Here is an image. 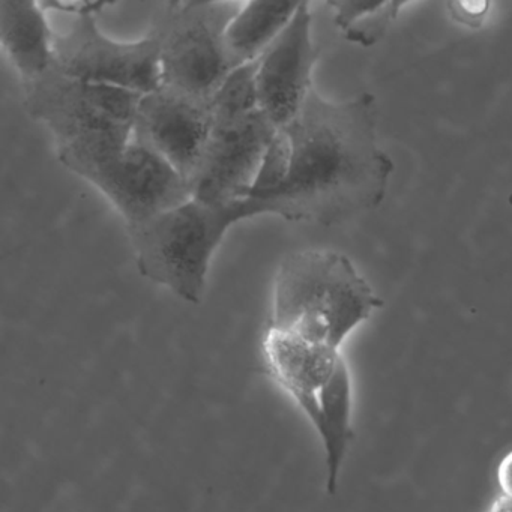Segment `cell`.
Wrapping results in <instances>:
<instances>
[{"label": "cell", "mask_w": 512, "mask_h": 512, "mask_svg": "<svg viewBox=\"0 0 512 512\" xmlns=\"http://www.w3.org/2000/svg\"><path fill=\"white\" fill-rule=\"evenodd\" d=\"M353 385L346 359L317 395V413L311 422L325 454L326 491L337 493L341 467L350 443L355 439L352 427Z\"/></svg>", "instance_id": "obj_13"}, {"label": "cell", "mask_w": 512, "mask_h": 512, "mask_svg": "<svg viewBox=\"0 0 512 512\" xmlns=\"http://www.w3.org/2000/svg\"><path fill=\"white\" fill-rule=\"evenodd\" d=\"M263 353L272 377L298 404L311 424L316 418L320 389L344 361L340 350L266 328Z\"/></svg>", "instance_id": "obj_11"}, {"label": "cell", "mask_w": 512, "mask_h": 512, "mask_svg": "<svg viewBox=\"0 0 512 512\" xmlns=\"http://www.w3.org/2000/svg\"><path fill=\"white\" fill-rule=\"evenodd\" d=\"M290 157H292V148H290L289 136L281 128L266 151L250 197L269 196L281 188L289 175Z\"/></svg>", "instance_id": "obj_17"}, {"label": "cell", "mask_w": 512, "mask_h": 512, "mask_svg": "<svg viewBox=\"0 0 512 512\" xmlns=\"http://www.w3.org/2000/svg\"><path fill=\"white\" fill-rule=\"evenodd\" d=\"M239 2H170L155 14L149 34L160 52L163 86L212 100L235 70L226 47V31Z\"/></svg>", "instance_id": "obj_4"}, {"label": "cell", "mask_w": 512, "mask_h": 512, "mask_svg": "<svg viewBox=\"0 0 512 512\" xmlns=\"http://www.w3.org/2000/svg\"><path fill=\"white\" fill-rule=\"evenodd\" d=\"M490 512H512V497L500 494L491 505Z\"/></svg>", "instance_id": "obj_20"}, {"label": "cell", "mask_w": 512, "mask_h": 512, "mask_svg": "<svg viewBox=\"0 0 512 512\" xmlns=\"http://www.w3.org/2000/svg\"><path fill=\"white\" fill-rule=\"evenodd\" d=\"M214 125L230 124L259 112L257 61L235 68L212 97Z\"/></svg>", "instance_id": "obj_16"}, {"label": "cell", "mask_w": 512, "mask_h": 512, "mask_svg": "<svg viewBox=\"0 0 512 512\" xmlns=\"http://www.w3.org/2000/svg\"><path fill=\"white\" fill-rule=\"evenodd\" d=\"M497 482L502 494L512 497V449L505 454L497 466Z\"/></svg>", "instance_id": "obj_19"}, {"label": "cell", "mask_w": 512, "mask_h": 512, "mask_svg": "<svg viewBox=\"0 0 512 512\" xmlns=\"http://www.w3.org/2000/svg\"><path fill=\"white\" fill-rule=\"evenodd\" d=\"M118 211L127 230L193 199L190 184L157 151L133 137L127 148L80 172Z\"/></svg>", "instance_id": "obj_6"}, {"label": "cell", "mask_w": 512, "mask_h": 512, "mask_svg": "<svg viewBox=\"0 0 512 512\" xmlns=\"http://www.w3.org/2000/svg\"><path fill=\"white\" fill-rule=\"evenodd\" d=\"M311 10L301 2L280 37L257 59L260 110L281 130L295 121L313 91L319 49L311 37Z\"/></svg>", "instance_id": "obj_10"}, {"label": "cell", "mask_w": 512, "mask_h": 512, "mask_svg": "<svg viewBox=\"0 0 512 512\" xmlns=\"http://www.w3.org/2000/svg\"><path fill=\"white\" fill-rule=\"evenodd\" d=\"M143 95L118 86L83 82L55 67L25 88V107L55 140L56 154L134 133Z\"/></svg>", "instance_id": "obj_5"}, {"label": "cell", "mask_w": 512, "mask_h": 512, "mask_svg": "<svg viewBox=\"0 0 512 512\" xmlns=\"http://www.w3.org/2000/svg\"><path fill=\"white\" fill-rule=\"evenodd\" d=\"M278 128L259 110L230 124L214 125L191 182L193 199L230 203L247 199Z\"/></svg>", "instance_id": "obj_8"}, {"label": "cell", "mask_w": 512, "mask_h": 512, "mask_svg": "<svg viewBox=\"0 0 512 512\" xmlns=\"http://www.w3.org/2000/svg\"><path fill=\"white\" fill-rule=\"evenodd\" d=\"M383 301L343 254L305 250L281 262L268 328L340 350Z\"/></svg>", "instance_id": "obj_2"}, {"label": "cell", "mask_w": 512, "mask_h": 512, "mask_svg": "<svg viewBox=\"0 0 512 512\" xmlns=\"http://www.w3.org/2000/svg\"><path fill=\"white\" fill-rule=\"evenodd\" d=\"M283 130L292 157L284 184L263 197L272 215L334 226L382 205L394 163L377 142L374 95L332 103L313 89Z\"/></svg>", "instance_id": "obj_1"}, {"label": "cell", "mask_w": 512, "mask_h": 512, "mask_svg": "<svg viewBox=\"0 0 512 512\" xmlns=\"http://www.w3.org/2000/svg\"><path fill=\"white\" fill-rule=\"evenodd\" d=\"M299 5L265 0L241 4L226 31L227 52L235 67L257 61L287 28Z\"/></svg>", "instance_id": "obj_14"}, {"label": "cell", "mask_w": 512, "mask_h": 512, "mask_svg": "<svg viewBox=\"0 0 512 512\" xmlns=\"http://www.w3.org/2000/svg\"><path fill=\"white\" fill-rule=\"evenodd\" d=\"M212 100L161 85L143 95L134 136L151 146L190 184L214 131Z\"/></svg>", "instance_id": "obj_9"}, {"label": "cell", "mask_w": 512, "mask_h": 512, "mask_svg": "<svg viewBox=\"0 0 512 512\" xmlns=\"http://www.w3.org/2000/svg\"><path fill=\"white\" fill-rule=\"evenodd\" d=\"M55 37L43 4L31 0L0 2V43L22 79L23 88L52 70Z\"/></svg>", "instance_id": "obj_12"}, {"label": "cell", "mask_w": 512, "mask_h": 512, "mask_svg": "<svg viewBox=\"0 0 512 512\" xmlns=\"http://www.w3.org/2000/svg\"><path fill=\"white\" fill-rule=\"evenodd\" d=\"M448 8L458 23L476 28L484 22L490 4L488 2H452L448 4Z\"/></svg>", "instance_id": "obj_18"}, {"label": "cell", "mask_w": 512, "mask_h": 512, "mask_svg": "<svg viewBox=\"0 0 512 512\" xmlns=\"http://www.w3.org/2000/svg\"><path fill=\"white\" fill-rule=\"evenodd\" d=\"M260 215H272L271 202L263 197L230 203L190 199L128 230L137 269L142 277L166 287L185 302L199 304L212 257L230 227Z\"/></svg>", "instance_id": "obj_3"}, {"label": "cell", "mask_w": 512, "mask_h": 512, "mask_svg": "<svg viewBox=\"0 0 512 512\" xmlns=\"http://www.w3.org/2000/svg\"><path fill=\"white\" fill-rule=\"evenodd\" d=\"M406 2H367V0H331L334 22L344 32L346 40L362 47L379 43L391 23L397 19Z\"/></svg>", "instance_id": "obj_15"}, {"label": "cell", "mask_w": 512, "mask_h": 512, "mask_svg": "<svg viewBox=\"0 0 512 512\" xmlns=\"http://www.w3.org/2000/svg\"><path fill=\"white\" fill-rule=\"evenodd\" d=\"M56 70L83 82L101 83L148 95L161 88L160 52L154 35L121 43L104 35L95 13L82 14L55 37Z\"/></svg>", "instance_id": "obj_7"}]
</instances>
